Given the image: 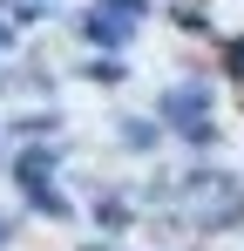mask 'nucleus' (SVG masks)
Listing matches in <instances>:
<instances>
[{
    "label": "nucleus",
    "mask_w": 244,
    "mask_h": 251,
    "mask_svg": "<svg viewBox=\"0 0 244 251\" xmlns=\"http://www.w3.org/2000/svg\"><path fill=\"white\" fill-rule=\"evenodd\" d=\"M129 217H136V210L122 204V197H109V204H95V224H102V231H122Z\"/></svg>",
    "instance_id": "obj_3"
},
{
    "label": "nucleus",
    "mask_w": 244,
    "mask_h": 251,
    "mask_svg": "<svg viewBox=\"0 0 244 251\" xmlns=\"http://www.w3.org/2000/svg\"><path fill=\"white\" fill-rule=\"evenodd\" d=\"M27 210H41V217H68L61 190H54V183H41V176H27Z\"/></svg>",
    "instance_id": "obj_2"
},
{
    "label": "nucleus",
    "mask_w": 244,
    "mask_h": 251,
    "mask_svg": "<svg viewBox=\"0 0 244 251\" xmlns=\"http://www.w3.org/2000/svg\"><path fill=\"white\" fill-rule=\"evenodd\" d=\"M81 34H88L95 48H122V41H129V21H116V14H102V7H95V14L81 21Z\"/></svg>",
    "instance_id": "obj_1"
},
{
    "label": "nucleus",
    "mask_w": 244,
    "mask_h": 251,
    "mask_svg": "<svg viewBox=\"0 0 244 251\" xmlns=\"http://www.w3.org/2000/svg\"><path fill=\"white\" fill-rule=\"evenodd\" d=\"M14 170H21V183H27V176H41V170H54V150H27Z\"/></svg>",
    "instance_id": "obj_4"
}]
</instances>
